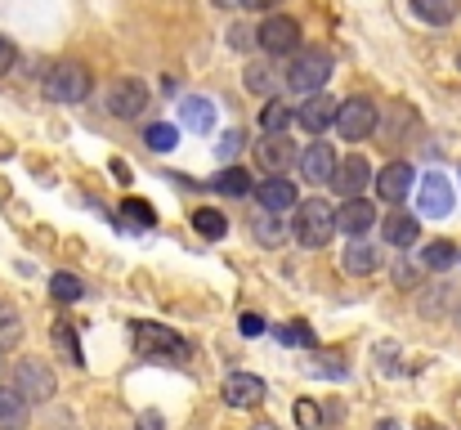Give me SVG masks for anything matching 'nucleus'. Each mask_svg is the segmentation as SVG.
Here are the masks:
<instances>
[{"mask_svg":"<svg viewBox=\"0 0 461 430\" xmlns=\"http://www.w3.org/2000/svg\"><path fill=\"white\" fill-rule=\"evenodd\" d=\"M376 126H381L376 104H372V99H363V95L345 99V104H340V113H336V131H340V140H349V143L367 140Z\"/></svg>","mask_w":461,"mask_h":430,"instance_id":"nucleus-7","label":"nucleus"},{"mask_svg":"<svg viewBox=\"0 0 461 430\" xmlns=\"http://www.w3.org/2000/svg\"><path fill=\"white\" fill-rule=\"evenodd\" d=\"M211 184H215L220 193H229V197H247V193L256 188V184H251V175H247L242 166H224V170H220Z\"/></svg>","mask_w":461,"mask_h":430,"instance_id":"nucleus-26","label":"nucleus"},{"mask_svg":"<svg viewBox=\"0 0 461 430\" xmlns=\"http://www.w3.org/2000/svg\"><path fill=\"white\" fill-rule=\"evenodd\" d=\"M336 113H340V104L331 95L313 90V95H305V104L296 108V126L309 131V135H327V126H336Z\"/></svg>","mask_w":461,"mask_h":430,"instance_id":"nucleus-10","label":"nucleus"},{"mask_svg":"<svg viewBox=\"0 0 461 430\" xmlns=\"http://www.w3.org/2000/svg\"><path fill=\"white\" fill-rule=\"evenodd\" d=\"M457 261V247L448 242V238H435V242H426V252H421V265L426 270H448Z\"/></svg>","mask_w":461,"mask_h":430,"instance_id":"nucleus-30","label":"nucleus"},{"mask_svg":"<svg viewBox=\"0 0 461 430\" xmlns=\"http://www.w3.org/2000/svg\"><path fill=\"white\" fill-rule=\"evenodd\" d=\"M292 238L309 247V252H318V247H327L331 238H336V206H327L322 197H305L296 211H292Z\"/></svg>","mask_w":461,"mask_h":430,"instance_id":"nucleus-1","label":"nucleus"},{"mask_svg":"<svg viewBox=\"0 0 461 430\" xmlns=\"http://www.w3.org/2000/svg\"><path fill=\"white\" fill-rule=\"evenodd\" d=\"M292 122H296V108H292L287 99H269L265 113H260V126H265V131H287Z\"/></svg>","mask_w":461,"mask_h":430,"instance_id":"nucleus-27","label":"nucleus"},{"mask_svg":"<svg viewBox=\"0 0 461 430\" xmlns=\"http://www.w3.org/2000/svg\"><path fill=\"white\" fill-rule=\"evenodd\" d=\"M179 122H184V131H193V135H211V126H215V104H211L206 95H184Z\"/></svg>","mask_w":461,"mask_h":430,"instance_id":"nucleus-19","label":"nucleus"},{"mask_svg":"<svg viewBox=\"0 0 461 430\" xmlns=\"http://www.w3.org/2000/svg\"><path fill=\"white\" fill-rule=\"evenodd\" d=\"M242 86L251 90V95H260V99H274L287 81H283V72L269 63V59H260V63H247V72H242Z\"/></svg>","mask_w":461,"mask_h":430,"instance_id":"nucleus-18","label":"nucleus"},{"mask_svg":"<svg viewBox=\"0 0 461 430\" xmlns=\"http://www.w3.org/2000/svg\"><path fill=\"white\" fill-rule=\"evenodd\" d=\"M242 143H247V135L233 126V131H224V135H220V143H215V157H220V161H233V157L242 152Z\"/></svg>","mask_w":461,"mask_h":430,"instance_id":"nucleus-35","label":"nucleus"},{"mask_svg":"<svg viewBox=\"0 0 461 430\" xmlns=\"http://www.w3.org/2000/svg\"><path fill=\"white\" fill-rule=\"evenodd\" d=\"M256 41H260L265 54H287V59H292V54L301 50V23L287 18V14H269V18L260 23Z\"/></svg>","mask_w":461,"mask_h":430,"instance_id":"nucleus-8","label":"nucleus"},{"mask_svg":"<svg viewBox=\"0 0 461 430\" xmlns=\"http://www.w3.org/2000/svg\"><path fill=\"white\" fill-rule=\"evenodd\" d=\"M296 422H301V430H318V408H313L309 399L296 404Z\"/></svg>","mask_w":461,"mask_h":430,"instance_id":"nucleus-36","label":"nucleus"},{"mask_svg":"<svg viewBox=\"0 0 461 430\" xmlns=\"http://www.w3.org/2000/svg\"><path fill=\"white\" fill-rule=\"evenodd\" d=\"M457 68H461V59H457Z\"/></svg>","mask_w":461,"mask_h":430,"instance_id":"nucleus-44","label":"nucleus"},{"mask_svg":"<svg viewBox=\"0 0 461 430\" xmlns=\"http://www.w3.org/2000/svg\"><path fill=\"white\" fill-rule=\"evenodd\" d=\"M113 175H117L122 184H131V166H126V161H113Z\"/></svg>","mask_w":461,"mask_h":430,"instance_id":"nucleus-41","label":"nucleus"},{"mask_svg":"<svg viewBox=\"0 0 461 430\" xmlns=\"http://www.w3.org/2000/svg\"><path fill=\"white\" fill-rule=\"evenodd\" d=\"M135 345H140V354L161 359V363H184V359H188L184 336L170 332L166 323H135Z\"/></svg>","mask_w":461,"mask_h":430,"instance_id":"nucleus-4","label":"nucleus"},{"mask_svg":"<svg viewBox=\"0 0 461 430\" xmlns=\"http://www.w3.org/2000/svg\"><path fill=\"white\" fill-rule=\"evenodd\" d=\"M412 184H417V170H412L408 161H390V166L376 175V193H381L385 202H394V206L412 193Z\"/></svg>","mask_w":461,"mask_h":430,"instance_id":"nucleus-15","label":"nucleus"},{"mask_svg":"<svg viewBox=\"0 0 461 430\" xmlns=\"http://www.w3.org/2000/svg\"><path fill=\"white\" fill-rule=\"evenodd\" d=\"M238 327H242V336H260V332H265V318H260V314H242Z\"/></svg>","mask_w":461,"mask_h":430,"instance_id":"nucleus-38","label":"nucleus"},{"mask_svg":"<svg viewBox=\"0 0 461 430\" xmlns=\"http://www.w3.org/2000/svg\"><path fill=\"white\" fill-rule=\"evenodd\" d=\"M104 108H108L117 122H135V117L149 108V86H144L140 77H122V81H113V86H108Z\"/></svg>","mask_w":461,"mask_h":430,"instance_id":"nucleus-6","label":"nucleus"},{"mask_svg":"<svg viewBox=\"0 0 461 430\" xmlns=\"http://www.w3.org/2000/svg\"><path fill=\"white\" fill-rule=\"evenodd\" d=\"M41 90H45V99H54V104H81V99L90 95V72H86L81 63H54V68L45 72Z\"/></svg>","mask_w":461,"mask_h":430,"instance_id":"nucleus-5","label":"nucleus"},{"mask_svg":"<svg viewBox=\"0 0 461 430\" xmlns=\"http://www.w3.org/2000/svg\"><path fill=\"white\" fill-rule=\"evenodd\" d=\"M296 166H301V179H305V184H331V175H336L340 157H336V148H331V143H309Z\"/></svg>","mask_w":461,"mask_h":430,"instance_id":"nucleus-13","label":"nucleus"},{"mask_svg":"<svg viewBox=\"0 0 461 430\" xmlns=\"http://www.w3.org/2000/svg\"><path fill=\"white\" fill-rule=\"evenodd\" d=\"M251 233H256V242H260V247H283V242L292 238V215L265 211V215H256V220H251Z\"/></svg>","mask_w":461,"mask_h":430,"instance_id":"nucleus-20","label":"nucleus"},{"mask_svg":"<svg viewBox=\"0 0 461 430\" xmlns=\"http://www.w3.org/2000/svg\"><path fill=\"white\" fill-rule=\"evenodd\" d=\"M381 233H385V242L390 247H412L417 242V233H421V224H417V215H408V211H394V215H385L381 220Z\"/></svg>","mask_w":461,"mask_h":430,"instance_id":"nucleus-22","label":"nucleus"},{"mask_svg":"<svg viewBox=\"0 0 461 430\" xmlns=\"http://www.w3.org/2000/svg\"><path fill=\"white\" fill-rule=\"evenodd\" d=\"M256 202H260L265 211H278V215H292V211L301 206V193H296V184H292V179H283V175H274V179H265V184H256Z\"/></svg>","mask_w":461,"mask_h":430,"instance_id":"nucleus-14","label":"nucleus"},{"mask_svg":"<svg viewBox=\"0 0 461 430\" xmlns=\"http://www.w3.org/2000/svg\"><path fill=\"white\" fill-rule=\"evenodd\" d=\"M140 430H161V417H157V413H144V417H140Z\"/></svg>","mask_w":461,"mask_h":430,"instance_id":"nucleus-40","label":"nucleus"},{"mask_svg":"<svg viewBox=\"0 0 461 430\" xmlns=\"http://www.w3.org/2000/svg\"><path fill=\"white\" fill-rule=\"evenodd\" d=\"M122 215H126L135 229H153V224H157L153 202H144V197H126V202H122Z\"/></svg>","mask_w":461,"mask_h":430,"instance_id":"nucleus-32","label":"nucleus"},{"mask_svg":"<svg viewBox=\"0 0 461 430\" xmlns=\"http://www.w3.org/2000/svg\"><path fill=\"white\" fill-rule=\"evenodd\" d=\"M372 224H376V206L367 197H345V206L336 211V229L349 238H363Z\"/></svg>","mask_w":461,"mask_h":430,"instance_id":"nucleus-16","label":"nucleus"},{"mask_svg":"<svg viewBox=\"0 0 461 430\" xmlns=\"http://www.w3.org/2000/svg\"><path fill=\"white\" fill-rule=\"evenodd\" d=\"M229 41H233V50H247V45H251V27H233Z\"/></svg>","mask_w":461,"mask_h":430,"instance_id":"nucleus-39","label":"nucleus"},{"mask_svg":"<svg viewBox=\"0 0 461 430\" xmlns=\"http://www.w3.org/2000/svg\"><path fill=\"white\" fill-rule=\"evenodd\" d=\"M376 265H381V252H376L372 242H363V238H354V242L340 252V270H345V274H354V279L376 274Z\"/></svg>","mask_w":461,"mask_h":430,"instance_id":"nucleus-21","label":"nucleus"},{"mask_svg":"<svg viewBox=\"0 0 461 430\" xmlns=\"http://www.w3.org/2000/svg\"><path fill=\"white\" fill-rule=\"evenodd\" d=\"M50 291H54V300L72 305V300H81V296H86V283H81L77 274H54V279H50Z\"/></svg>","mask_w":461,"mask_h":430,"instance_id":"nucleus-33","label":"nucleus"},{"mask_svg":"<svg viewBox=\"0 0 461 430\" xmlns=\"http://www.w3.org/2000/svg\"><path fill=\"white\" fill-rule=\"evenodd\" d=\"M453 179L448 175H439V170H430L421 184H417V206H421V215H448L453 211Z\"/></svg>","mask_w":461,"mask_h":430,"instance_id":"nucleus-11","label":"nucleus"},{"mask_svg":"<svg viewBox=\"0 0 461 430\" xmlns=\"http://www.w3.org/2000/svg\"><path fill=\"white\" fill-rule=\"evenodd\" d=\"M50 341H54V350H59V359H63V363H72V368H86V354H81V341H77L72 323H54Z\"/></svg>","mask_w":461,"mask_h":430,"instance_id":"nucleus-25","label":"nucleus"},{"mask_svg":"<svg viewBox=\"0 0 461 430\" xmlns=\"http://www.w3.org/2000/svg\"><path fill=\"white\" fill-rule=\"evenodd\" d=\"M193 229H197L202 238H211V242H215V238H224V233H229V220H224L215 206H202V211H193Z\"/></svg>","mask_w":461,"mask_h":430,"instance_id":"nucleus-28","label":"nucleus"},{"mask_svg":"<svg viewBox=\"0 0 461 430\" xmlns=\"http://www.w3.org/2000/svg\"><path fill=\"white\" fill-rule=\"evenodd\" d=\"M327 77H331V54H327V50H296V54L287 59V68H283V81H287V90H296V95L322 90Z\"/></svg>","mask_w":461,"mask_h":430,"instance_id":"nucleus-2","label":"nucleus"},{"mask_svg":"<svg viewBox=\"0 0 461 430\" xmlns=\"http://www.w3.org/2000/svg\"><path fill=\"white\" fill-rule=\"evenodd\" d=\"M278 341H283V345H296V350H313V345H318L313 327H309V323H301V318L283 323V327H278Z\"/></svg>","mask_w":461,"mask_h":430,"instance_id":"nucleus-31","label":"nucleus"},{"mask_svg":"<svg viewBox=\"0 0 461 430\" xmlns=\"http://www.w3.org/2000/svg\"><path fill=\"white\" fill-rule=\"evenodd\" d=\"M32 422V404L9 386V390H0V430H27Z\"/></svg>","mask_w":461,"mask_h":430,"instance_id":"nucleus-23","label":"nucleus"},{"mask_svg":"<svg viewBox=\"0 0 461 430\" xmlns=\"http://www.w3.org/2000/svg\"><path fill=\"white\" fill-rule=\"evenodd\" d=\"M9 386L27 399V404H45L59 395V377L41 363V359H18L14 372H9Z\"/></svg>","mask_w":461,"mask_h":430,"instance_id":"nucleus-3","label":"nucleus"},{"mask_svg":"<svg viewBox=\"0 0 461 430\" xmlns=\"http://www.w3.org/2000/svg\"><path fill=\"white\" fill-rule=\"evenodd\" d=\"M256 161L269 175H283V170H292V161H301V152H296V143H292L287 131H265V140L256 143Z\"/></svg>","mask_w":461,"mask_h":430,"instance_id":"nucleus-9","label":"nucleus"},{"mask_svg":"<svg viewBox=\"0 0 461 430\" xmlns=\"http://www.w3.org/2000/svg\"><path fill=\"white\" fill-rule=\"evenodd\" d=\"M376 430H399V426H394V422H381V426H376Z\"/></svg>","mask_w":461,"mask_h":430,"instance_id":"nucleus-43","label":"nucleus"},{"mask_svg":"<svg viewBox=\"0 0 461 430\" xmlns=\"http://www.w3.org/2000/svg\"><path fill=\"white\" fill-rule=\"evenodd\" d=\"M14 63H18V50H14V41H9V36H0V77H5Z\"/></svg>","mask_w":461,"mask_h":430,"instance_id":"nucleus-37","label":"nucleus"},{"mask_svg":"<svg viewBox=\"0 0 461 430\" xmlns=\"http://www.w3.org/2000/svg\"><path fill=\"white\" fill-rule=\"evenodd\" d=\"M238 5H247V9H265V14H269L278 0H238Z\"/></svg>","mask_w":461,"mask_h":430,"instance_id":"nucleus-42","label":"nucleus"},{"mask_svg":"<svg viewBox=\"0 0 461 430\" xmlns=\"http://www.w3.org/2000/svg\"><path fill=\"white\" fill-rule=\"evenodd\" d=\"M144 143H149L153 152H170V148L179 143V131H175V126H166V122H153V126L144 131Z\"/></svg>","mask_w":461,"mask_h":430,"instance_id":"nucleus-34","label":"nucleus"},{"mask_svg":"<svg viewBox=\"0 0 461 430\" xmlns=\"http://www.w3.org/2000/svg\"><path fill=\"white\" fill-rule=\"evenodd\" d=\"M23 341V318L9 300H0V350H14Z\"/></svg>","mask_w":461,"mask_h":430,"instance_id":"nucleus-29","label":"nucleus"},{"mask_svg":"<svg viewBox=\"0 0 461 430\" xmlns=\"http://www.w3.org/2000/svg\"><path fill=\"white\" fill-rule=\"evenodd\" d=\"M367 184H372V161H367L363 152L345 157V161L336 166V175H331V188H336L340 197H363Z\"/></svg>","mask_w":461,"mask_h":430,"instance_id":"nucleus-12","label":"nucleus"},{"mask_svg":"<svg viewBox=\"0 0 461 430\" xmlns=\"http://www.w3.org/2000/svg\"><path fill=\"white\" fill-rule=\"evenodd\" d=\"M260 399H265V381L256 372H233L224 381V404L229 408H256Z\"/></svg>","mask_w":461,"mask_h":430,"instance_id":"nucleus-17","label":"nucleus"},{"mask_svg":"<svg viewBox=\"0 0 461 430\" xmlns=\"http://www.w3.org/2000/svg\"><path fill=\"white\" fill-rule=\"evenodd\" d=\"M412 14L421 23H435V27H448L461 14V0H412Z\"/></svg>","mask_w":461,"mask_h":430,"instance_id":"nucleus-24","label":"nucleus"}]
</instances>
